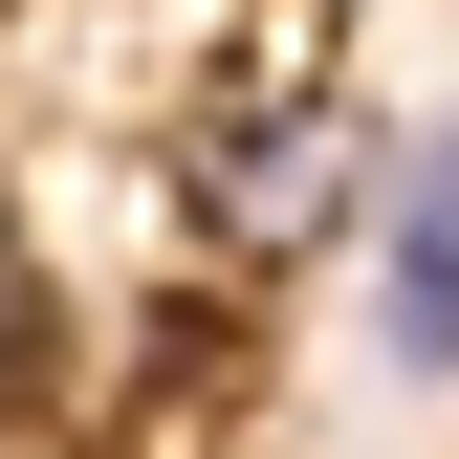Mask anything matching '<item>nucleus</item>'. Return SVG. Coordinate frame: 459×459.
I'll list each match as a JSON object with an SVG mask.
<instances>
[{
    "mask_svg": "<svg viewBox=\"0 0 459 459\" xmlns=\"http://www.w3.org/2000/svg\"><path fill=\"white\" fill-rule=\"evenodd\" d=\"M372 176H394V153H372V109L328 88V66H263V88L176 109V219H197L219 263H307V241H351Z\"/></svg>",
    "mask_w": 459,
    "mask_h": 459,
    "instance_id": "nucleus-1",
    "label": "nucleus"
},
{
    "mask_svg": "<svg viewBox=\"0 0 459 459\" xmlns=\"http://www.w3.org/2000/svg\"><path fill=\"white\" fill-rule=\"evenodd\" d=\"M44 372V241H22V197H0V394Z\"/></svg>",
    "mask_w": 459,
    "mask_h": 459,
    "instance_id": "nucleus-3",
    "label": "nucleus"
},
{
    "mask_svg": "<svg viewBox=\"0 0 459 459\" xmlns=\"http://www.w3.org/2000/svg\"><path fill=\"white\" fill-rule=\"evenodd\" d=\"M372 351L394 372H459V109L372 176Z\"/></svg>",
    "mask_w": 459,
    "mask_h": 459,
    "instance_id": "nucleus-2",
    "label": "nucleus"
}]
</instances>
